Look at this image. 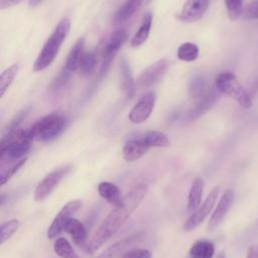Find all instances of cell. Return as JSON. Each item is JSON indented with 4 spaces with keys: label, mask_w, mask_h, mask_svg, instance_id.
<instances>
[{
    "label": "cell",
    "mask_w": 258,
    "mask_h": 258,
    "mask_svg": "<svg viewBox=\"0 0 258 258\" xmlns=\"http://www.w3.org/2000/svg\"><path fill=\"white\" fill-rule=\"evenodd\" d=\"M146 194L147 185L145 183H138L123 197L122 203L110 212L94 234L90 242L91 251L101 248L113 237L121 226L130 218Z\"/></svg>",
    "instance_id": "6da1fadb"
},
{
    "label": "cell",
    "mask_w": 258,
    "mask_h": 258,
    "mask_svg": "<svg viewBox=\"0 0 258 258\" xmlns=\"http://www.w3.org/2000/svg\"><path fill=\"white\" fill-rule=\"evenodd\" d=\"M71 29V21L69 18L61 19L55 26L50 36L46 39L34 63L33 71L40 72L47 68L55 58L63 40L67 38Z\"/></svg>",
    "instance_id": "7a4b0ae2"
},
{
    "label": "cell",
    "mask_w": 258,
    "mask_h": 258,
    "mask_svg": "<svg viewBox=\"0 0 258 258\" xmlns=\"http://www.w3.org/2000/svg\"><path fill=\"white\" fill-rule=\"evenodd\" d=\"M215 85L220 93L233 98L244 109L251 108L252 102L250 95L245 91L234 74L225 72L218 75Z\"/></svg>",
    "instance_id": "3957f363"
},
{
    "label": "cell",
    "mask_w": 258,
    "mask_h": 258,
    "mask_svg": "<svg viewBox=\"0 0 258 258\" xmlns=\"http://www.w3.org/2000/svg\"><path fill=\"white\" fill-rule=\"evenodd\" d=\"M64 118L57 114L51 113L37 120L30 128V132L34 139L40 141H49L55 138L64 128Z\"/></svg>",
    "instance_id": "277c9868"
},
{
    "label": "cell",
    "mask_w": 258,
    "mask_h": 258,
    "mask_svg": "<svg viewBox=\"0 0 258 258\" xmlns=\"http://www.w3.org/2000/svg\"><path fill=\"white\" fill-rule=\"evenodd\" d=\"M72 166L70 164L60 166L48 174H46L36 185L34 190V201L41 202L45 200L53 190L54 188L59 184V182L62 180V178L68 174V172L71 170Z\"/></svg>",
    "instance_id": "5b68a950"
},
{
    "label": "cell",
    "mask_w": 258,
    "mask_h": 258,
    "mask_svg": "<svg viewBox=\"0 0 258 258\" xmlns=\"http://www.w3.org/2000/svg\"><path fill=\"white\" fill-rule=\"evenodd\" d=\"M82 207L83 203L81 200H73L68 202L51 222L47 230V237L49 239H53L56 236H58L62 231H64L66 224L73 218V216L79 210L82 209Z\"/></svg>",
    "instance_id": "8992f818"
},
{
    "label": "cell",
    "mask_w": 258,
    "mask_h": 258,
    "mask_svg": "<svg viewBox=\"0 0 258 258\" xmlns=\"http://www.w3.org/2000/svg\"><path fill=\"white\" fill-rule=\"evenodd\" d=\"M127 38V32L124 29H118L115 30L107 40V42L104 45V48L102 50L103 55V64L100 72V77L103 78L108 73L111 63L116 56L118 50L122 46V44L125 42Z\"/></svg>",
    "instance_id": "52a82bcc"
},
{
    "label": "cell",
    "mask_w": 258,
    "mask_h": 258,
    "mask_svg": "<svg viewBox=\"0 0 258 258\" xmlns=\"http://www.w3.org/2000/svg\"><path fill=\"white\" fill-rule=\"evenodd\" d=\"M219 192H220V186H218V185L215 186L211 190V192L208 195L205 202L184 222V224H183V230L184 231H186V232L191 231V230L196 229L197 227H199L201 225V223L208 217V215L213 210Z\"/></svg>",
    "instance_id": "ba28073f"
},
{
    "label": "cell",
    "mask_w": 258,
    "mask_h": 258,
    "mask_svg": "<svg viewBox=\"0 0 258 258\" xmlns=\"http://www.w3.org/2000/svg\"><path fill=\"white\" fill-rule=\"evenodd\" d=\"M144 237V232H137L124 237L107 248L98 258H123L125 253L132 249L134 246L140 244Z\"/></svg>",
    "instance_id": "9c48e42d"
},
{
    "label": "cell",
    "mask_w": 258,
    "mask_h": 258,
    "mask_svg": "<svg viewBox=\"0 0 258 258\" xmlns=\"http://www.w3.org/2000/svg\"><path fill=\"white\" fill-rule=\"evenodd\" d=\"M168 60L166 58L158 59L148 66L137 78L136 86L138 89H145L156 84L166 73L168 69Z\"/></svg>",
    "instance_id": "30bf717a"
},
{
    "label": "cell",
    "mask_w": 258,
    "mask_h": 258,
    "mask_svg": "<svg viewBox=\"0 0 258 258\" xmlns=\"http://www.w3.org/2000/svg\"><path fill=\"white\" fill-rule=\"evenodd\" d=\"M155 105V94L153 92L145 93L132 107L128 114L129 120L134 124H140L148 119Z\"/></svg>",
    "instance_id": "8fae6325"
},
{
    "label": "cell",
    "mask_w": 258,
    "mask_h": 258,
    "mask_svg": "<svg viewBox=\"0 0 258 258\" xmlns=\"http://www.w3.org/2000/svg\"><path fill=\"white\" fill-rule=\"evenodd\" d=\"M210 0H186L179 12L178 19L182 22H196L207 12Z\"/></svg>",
    "instance_id": "7c38bea8"
},
{
    "label": "cell",
    "mask_w": 258,
    "mask_h": 258,
    "mask_svg": "<svg viewBox=\"0 0 258 258\" xmlns=\"http://www.w3.org/2000/svg\"><path fill=\"white\" fill-rule=\"evenodd\" d=\"M234 202V191L231 188H228L222 196L217 208L215 209L214 213L212 214L210 221L208 223V227L210 230L217 228L223 220L226 218L227 214L229 213L232 205Z\"/></svg>",
    "instance_id": "4fadbf2b"
},
{
    "label": "cell",
    "mask_w": 258,
    "mask_h": 258,
    "mask_svg": "<svg viewBox=\"0 0 258 258\" xmlns=\"http://www.w3.org/2000/svg\"><path fill=\"white\" fill-rule=\"evenodd\" d=\"M219 95L220 92L216 87L209 89V91L200 100H198L197 105L188 112L187 118L189 120H195L206 114L217 103Z\"/></svg>",
    "instance_id": "5bb4252c"
},
{
    "label": "cell",
    "mask_w": 258,
    "mask_h": 258,
    "mask_svg": "<svg viewBox=\"0 0 258 258\" xmlns=\"http://www.w3.org/2000/svg\"><path fill=\"white\" fill-rule=\"evenodd\" d=\"M64 231L71 234L73 241L75 244L85 250V251H90V243L87 241V232L85 229V226L77 219L72 218L64 227Z\"/></svg>",
    "instance_id": "9a60e30c"
},
{
    "label": "cell",
    "mask_w": 258,
    "mask_h": 258,
    "mask_svg": "<svg viewBox=\"0 0 258 258\" xmlns=\"http://www.w3.org/2000/svg\"><path fill=\"white\" fill-rule=\"evenodd\" d=\"M150 147L142 140L141 136L129 139L123 146V157L128 162H133L142 157Z\"/></svg>",
    "instance_id": "2e32d148"
},
{
    "label": "cell",
    "mask_w": 258,
    "mask_h": 258,
    "mask_svg": "<svg viewBox=\"0 0 258 258\" xmlns=\"http://www.w3.org/2000/svg\"><path fill=\"white\" fill-rule=\"evenodd\" d=\"M120 84L127 98L132 99L136 94V82L134 80L130 64L126 58L120 61Z\"/></svg>",
    "instance_id": "e0dca14e"
},
{
    "label": "cell",
    "mask_w": 258,
    "mask_h": 258,
    "mask_svg": "<svg viewBox=\"0 0 258 258\" xmlns=\"http://www.w3.org/2000/svg\"><path fill=\"white\" fill-rule=\"evenodd\" d=\"M84 44H85V38L84 37H80L77 39V41L74 43V45L72 46L67 60H66V64L64 67L70 71V72H76L79 69L81 59L83 57L84 54Z\"/></svg>",
    "instance_id": "ac0fdd59"
},
{
    "label": "cell",
    "mask_w": 258,
    "mask_h": 258,
    "mask_svg": "<svg viewBox=\"0 0 258 258\" xmlns=\"http://www.w3.org/2000/svg\"><path fill=\"white\" fill-rule=\"evenodd\" d=\"M99 195L106 200L109 204L113 205L114 207L119 206L122 203L123 198L121 197L120 189L117 185L109 181H102L98 185Z\"/></svg>",
    "instance_id": "d6986e66"
},
{
    "label": "cell",
    "mask_w": 258,
    "mask_h": 258,
    "mask_svg": "<svg viewBox=\"0 0 258 258\" xmlns=\"http://www.w3.org/2000/svg\"><path fill=\"white\" fill-rule=\"evenodd\" d=\"M204 179L202 177H196L191 183L188 197H187V211L195 212L201 206L203 191H204Z\"/></svg>",
    "instance_id": "ffe728a7"
},
{
    "label": "cell",
    "mask_w": 258,
    "mask_h": 258,
    "mask_svg": "<svg viewBox=\"0 0 258 258\" xmlns=\"http://www.w3.org/2000/svg\"><path fill=\"white\" fill-rule=\"evenodd\" d=\"M142 2L143 0H126L115 12L113 22L115 24H120L128 20L140 8Z\"/></svg>",
    "instance_id": "44dd1931"
},
{
    "label": "cell",
    "mask_w": 258,
    "mask_h": 258,
    "mask_svg": "<svg viewBox=\"0 0 258 258\" xmlns=\"http://www.w3.org/2000/svg\"><path fill=\"white\" fill-rule=\"evenodd\" d=\"M215 246L209 240L196 241L189 250V258H213Z\"/></svg>",
    "instance_id": "7402d4cb"
},
{
    "label": "cell",
    "mask_w": 258,
    "mask_h": 258,
    "mask_svg": "<svg viewBox=\"0 0 258 258\" xmlns=\"http://www.w3.org/2000/svg\"><path fill=\"white\" fill-rule=\"evenodd\" d=\"M151 24H152V14L147 13L143 17V20H142V23H141L140 27L138 28V30L136 31V33L132 37V40H131V46L132 47H134V48L138 47L146 41V39L148 38L149 32H150Z\"/></svg>",
    "instance_id": "603a6c76"
},
{
    "label": "cell",
    "mask_w": 258,
    "mask_h": 258,
    "mask_svg": "<svg viewBox=\"0 0 258 258\" xmlns=\"http://www.w3.org/2000/svg\"><path fill=\"white\" fill-rule=\"evenodd\" d=\"M209 91L207 80L201 75H195L188 82V93L194 100H200Z\"/></svg>",
    "instance_id": "cb8c5ba5"
},
{
    "label": "cell",
    "mask_w": 258,
    "mask_h": 258,
    "mask_svg": "<svg viewBox=\"0 0 258 258\" xmlns=\"http://www.w3.org/2000/svg\"><path fill=\"white\" fill-rule=\"evenodd\" d=\"M141 138L148 147H168L170 144L168 137L157 130L147 131Z\"/></svg>",
    "instance_id": "d4e9b609"
},
{
    "label": "cell",
    "mask_w": 258,
    "mask_h": 258,
    "mask_svg": "<svg viewBox=\"0 0 258 258\" xmlns=\"http://www.w3.org/2000/svg\"><path fill=\"white\" fill-rule=\"evenodd\" d=\"M97 64V55L94 51H85L83 54V57L81 59L80 66H79V74L81 76L87 77L90 76L96 68Z\"/></svg>",
    "instance_id": "484cf974"
},
{
    "label": "cell",
    "mask_w": 258,
    "mask_h": 258,
    "mask_svg": "<svg viewBox=\"0 0 258 258\" xmlns=\"http://www.w3.org/2000/svg\"><path fill=\"white\" fill-rule=\"evenodd\" d=\"M199 56V47L194 42H183L177 48V57L182 61H194Z\"/></svg>",
    "instance_id": "4316f807"
},
{
    "label": "cell",
    "mask_w": 258,
    "mask_h": 258,
    "mask_svg": "<svg viewBox=\"0 0 258 258\" xmlns=\"http://www.w3.org/2000/svg\"><path fill=\"white\" fill-rule=\"evenodd\" d=\"M53 251L60 258H80L70 242L64 238H58L55 240L53 244Z\"/></svg>",
    "instance_id": "83f0119b"
},
{
    "label": "cell",
    "mask_w": 258,
    "mask_h": 258,
    "mask_svg": "<svg viewBox=\"0 0 258 258\" xmlns=\"http://www.w3.org/2000/svg\"><path fill=\"white\" fill-rule=\"evenodd\" d=\"M17 71H18V66L12 64L2 72L0 76V98H3L5 92L10 87L15 76L17 75Z\"/></svg>",
    "instance_id": "f1b7e54d"
},
{
    "label": "cell",
    "mask_w": 258,
    "mask_h": 258,
    "mask_svg": "<svg viewBox=\"0 0 258 258\" xmlns=\"http://www.w3.org/2000/svg\"><path fill=\"white\" fill-rule=\"evenodd\" d=\"M71 74L72 72H70L66 67L55 76V78L52 80V82L50 83L49 86V91L51 93H57L58 91L62 90L67 84L70 82L71 80Z\"/></svg>",
    "instance_id": "f546056e"
},
{
    "label": "cell",
    "mask_w": 258,
    "mask_h": 258,
    "mask_svg": "<svg viewBox=\"0 0 258 258\" xmlns=\"http://www.w3.org/2000/svg\"><path fill=\"white\" fill-rule=\"evenodd\" d=\"M224 3L230 20L235 21L243 14L244 0H224Z\"/></svg>",
    "instance_id": "4dcf8cb0"
},
{
    "label": "cell",
    "mask_w": 258,
    "mask_h": 258,
    "mask_svg": "<svg viewBox=\"0 0 258 258\" xmlns=\"http://www.w3.org/2000/svg\"><path fill=\"white\" fill-rule=\"evenodd\" d=\"M20 226V223L16 219H12L9 221H6L1 224V244L8 241L13 234L18 230Z\"/></svg>",
    "instance_id": "1f68e13d"
},
{
    "label": "cell",
    "mask_w": 258,
    "mask_h": 258,
    "mask_svg": "<svg viewBox=\"0 0 258 258\" xmlns=\"http://www.w3.org/2000/svg\"><path fill=\"white\" fill-rule=\"evenodd\" d=\"M27 161V157H24L15 163H13L11 166H9L7 169H3L1 172V185H4Z\"/></svg>",
    "instance_id": "d6a6232c"
},
{
    "label": "cell",
    "mask_w": 258,
    "mask_h": 258,
    "mask_svg": "<svg viewBox=\"0 0 258 258\" xmlns=\"http://www.w3.org/2000/svg\"><path fill=\"white\" fill-rule=\"evenodd\" d=\"M29 111H30L29 108H26V109L20 111V112L11 120V122L6 126L4 133L12 132V131L18 130V129H19V126H20L21 123L25 120V118H26V116L28 115Z\"/></svg>",
    "instance_id": "836d02e7"
},
{
    "label": "cell",
    "mask_w": 258,
    "mask_h": 258,
    "mask_svg": "<svg viewBox=\"0 0 258 258\" xmlns=\"http://www.w3.org/2000/svg\"><path fill=\"white\" fill-rule=\"evenodd\" d=\"M243 17L247 20L258 19V0L250 1L243 10Z\"/></svg>",
    "instance_id": "e575fe53"
},
{
    "label": "cell",
    "mask_w": 258,
    "mask_h": 258,
    "mask_svg": "<svg viewBox=\"0 0 258 258\" xmlns=\"http://www.w3.org/2000/svg\"><path fill=\"white\" fill-rule=\"evenodd\" d=\"M123 258H151V252L143 248H132L125 253Z\"/></svg>",
    "instance_id": "d590c367"
},
{
    "label": "cell",
    "mask_w": 258,
    "mask_h": 258,
    "mask_svg": "<svg viewBox=\"0 0 258 258\" xmlns=\"http://www.w3.org/2000/svg\"><path fill=\"white\" fill-rule=\"evenodd\" d=\"M21 1L22 0H0V9L10 8L12 6L19 4Z\"/></svg>",
    "instance_id": "8d00e7d4"
},
{
    "label": "cell",
    "mask_w": 258,
    "mask_h": 258,
    "mask_svg": "<svg viewBox=\"0 0 258 258\" xmlns=\"http://www.w3.org/2000/svg\"><path fill=\"white\" fill-rule=\"evenodd\" d=\"M246 258H258V244H254L249 248Z\"/></svg>",
    "instance_id": "74e56055"
},
{
    "label": "cell",
    "mask_w": 258,
    "mask_h": 258,
    "mask_svg": "<svg viewBox=\"0 0 258 258\" xmlns=\"http://www.w3.org/2000/svg\"><path fill=\"white\" fill-rule=\"evenodd\" d=\"M43 0H29V6L30 7H35L39 5Z\"/></svg>",
    "instance_id": "f35d334b"
}]
</instances>
